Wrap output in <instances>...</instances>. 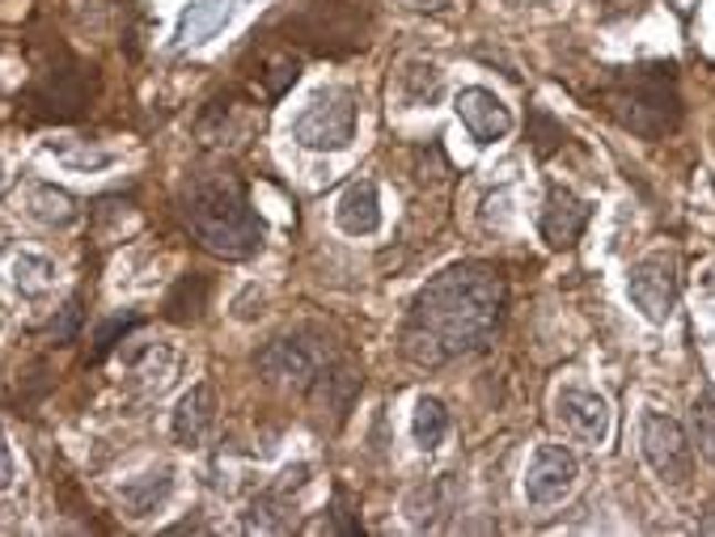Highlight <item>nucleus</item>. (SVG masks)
Segmentation results:
<instances>
[{
  "label": "nucleus",
  "mask_w": 715,
  "mask_h": 537,
  "mask_svg": "<svg viewBox=\"0 0 715 537\" xmlns=\"http://www.w3.org/2000/svg\"><path fill=\"white\" fill-rule=\"evenodd\" d=\"M504 276L491 262H457L432 276L411 301L403 355L419 369H441L457 355L483 351L504 313Z\"/></svg>",
  "instance_id": "obj_1"
},
{
  "label": "nucleus",
  "mask_w": 715,
  "mask_h": 537,
  "mask_svg": "<svg viewBox=\"0 0 715 537\" xmlns=\"http://www.w3.org/2000/svg\"><path fill=\"white\" fill-rule=\"evenodd\" d=\"M183 216L204 250L220 258H250L262 250V220L250 208L246 187L229 169H204L195 174L183 195Z\"/></svg>",
  "instance_id": "obj_2"
},
{
  "label": "nucleus",
  "mask_w": 715,
  "mask_h": 537,
  "mask_svg": "<svg viewBox=\"0 0 715 537\" xmlns=\"http://www.w3.org/2000/svg\"><path fill=\"white\" fill-rule=\"evenodd\" d=\"M601 102L626 132H635L644 141H661L669 132H677V123H682V97H677L673 64L622 69L601 90Z\"/></svg>",
  "instance_id": "obj_3"
},
{
  "label": "nucleus",
  "mask_w": 715,
  "mask_h": 537,
  "mask_svg": "<svg viewBox=\"0 0 715 537\" xmlns=\"http://www.w3.org/2000/svg\"><path fill=\"white\" fill-rule=\"evenodd\" d=\"M292 30L322 55L356 51L373 30V0H313L297 13Z\"/></svg>",
  "instance_id": "obj_4"
},
{
  "label": "nucleus",
  "mask_w": 715,
  "mask_h": 537,
  "mask_svg": "<svg viewBox=\"0 0 715 537\" xmlns=\"http://www.w3.org/2000/svg\"><path fill=\"white\" fill-rule=\"evenodd\" d=\"M356 136V94L331 85L322 94H313V102L292 118V141L313 153H339L348 148Z\"/></svg>",
  "instance_id": "obj_5"
},
{
  "label": "nucleus",
  "mask_w": 715,
  "mask_h": 537,
  "mask_svg": "<svg viewBox=\"0 0 715 537\" xmlns=\"http://www.w3.org/2000/svg\"><path fill=\"white\" fill-rule=\"evenodd\" d=\"M640 444H644V457L652 474L665 483V487H686L694 474V448L686 427L677 420H669L661 411H647L644 427H640Z\"/></svg>",
  "instance_id": "obj_6"
},
{
  "label": "nucleus",
  "mask_w": 715,
  "mask_h": 537,
  "mask_svg": "<svg viewBox=\"0 0 715 537\" xmlns=\"http://www.w3.org/2000/svg\"><path fill=\"white\" fill-rule=\"evenodd\" d=\"M626 297L652 327H665L677 304V258L669 250H652L626 271Z\"/></svg>",
  "instance_id": "obj_7"
},
{
  "label": "nucleus",
  "mask_w": 715,
  "mask_h": 537,
  "mask_svg": "<svg viewBox=\"0 0 715 537\" xmlns=\"http://www.w3.org/2000/svg\"><path fill=\"white\" fill-rule=\"evenodd\" d=\"M576 478H580V466H576L572 448L568 444H542L525 469V499L533 508H555L576 490Z\"/></svg>",
  "instance_id": "obj_8"
},
{
  "label": "nucleus",
  "mask_w": 715,
  "mask_h": 537,
  "mask_svg": "<svg viewBox=\"0 0 715 537\" xmlns=\"http://www.w3.org/2000/svg\"><path fill=\"white\" fill-rule=\"evenodd\" d=\"M94 97V69L76 64V60H64V69H51L39 76L30 102L43 106L48 118H76Z\"/></svg>",
  "instance_id": "obj_9"
},
{
  "label": "nucleus",
  "mask_w": 715,
  "mask_h": 537,
  "mask_svg": "<svg viewBox=\"0 0 715 537\" xmlns=\"http://www.w3.org/2000/svg\"><path fill=\"white\" fill-rule=\"evenodd\" d=\"M555 420L576 444H605V436H610V402L597 390L568 385V390L555 394Z\"/></svg>",
  "instance_id": "obj_10"
},
{
  "label": "nucleus",
  "mask_w": 715,
  "mask_h": 537,
  "mask_svg": "<svg viewBox=\"0 0 715 537\" xmlns=\"http://www.w3.org/2000/svg\"><path fill=\"white\" fill-rule=\"evenodd\" d=\"M360 385H364V369H360L352 355H334L327 360L318 376H313L310 385V402L318 415H331V427L348 420V411H352V402H356Z\"/></svg>",
  "instance_id": "obj_11"
},
{
  "label": "nucleus",
  "mask_w": 715,
  "mask_h": 537,
  "mask_svg": "<svg viewBox=\"0 0 715 537\" xmlns=\"http://www.w3.org/2000/svg\"><path fill=\"white\" fill-rule=\"evenodd\" d=\"M589 216H593V204L589 199H580L572 187H555L547 190V204H542V220H538V229H542V241H547L550 250H572L580 234H584V225H589Z\"/></svg>",
  "instance_id": "obj_12"
},
{
  "label": "nucleus",
  "mask_w": 715,
  "mask_h": 537,
  "mask_svg": "<svg viewBox=\"0 0 715 537\" xmlns=\"http://www.w3.org/2000/svg\"><path fill=\"white\" fill-rule=\"evenodd\" d=\"M454 111H457V118H462V127H466L478 144H496L512 132V111H508L491 90H478V85L462 90V94L454 97Z\"/></svg>",
  "instance_id": "obj_13"
},
{
  "label": "nucleus",
  "mask_w": 715,
  "mask_h": 537,
  "mask_svg": "<svg viewBox=\"0 0 715 537\" xmlns=\"http://www.w3.org/2000/svg\"><path fill=\"white\" fill-rule=\"evenodd\" d=\"M318 355L310 351V343H301V339H276V343H267L259 351V373L267 381H288V385H301V390H310L313 376H318Z\"/></svg>",
  "instance_id": "obj_14"
},
{
  "label": "nucleus",
  "mask_w": 715,
  "mask_h": 537,
  "mask_svg": "<svg viewBox=\"0 0 715 537\" xmlns=\"http://www.w3.org/2000/svg\"><path fill=\"white\" fill-rule=\"evenodd\" d=\"M334 225L348 237H373L382 229V199L373 178H356L334 204Z\"/></svg>",
  "instance_id": "obj_15"
},
{
  "label": "nucleus",
  "mask_w": 715,
  "mask_h": 537,
  "mask_svg": "<svg viewBox=\"0 0 715 537\" xmlns=\"http://www.w3.org/2000/svg\"><path fill=\"white\" fill-rule=\"evenodd\" d=\"M216 423V394L213 385H195L191 394H183L178 411H174V441L178 444H199Z\"/></svg>",
  "instance_id": "obj_16"
},
{
  "label": "nucleus",
  "mask_w": 715,
  "mask_h": 537,
  "mask_svg": "<svg viewBox=\"0 0 715 537\" xmlns=\"http://www.w3.org/2000/svg\"><path fill=\"white\" fill-rule=\"evenodd\" d=\"M169 490H174V474L162 466V469H153V474L132 478V483L120 490V499H123V508H127V516H148L166 504Z\"/></svg>",
  "instance_id": "obj_17"
},
{
  "label": "nucleus",
  "mask_w": 715,
  "mask_h": 537,
  "mask_svg": "<svg viewBox=\"0 0 715 537\" xmlns=\"http://www.w3.org/2000/svg\"><path fill=\"white\" fill-rule=\"evenodd\" d=\"M208 297H213L208 276H183L166 297V318L169 322H195L208 309Z\"/></svg>",
  "instance_id": "obj_18"
},
{
  "label": "nucleus",
  "mask_w": 715,
  "mask_h": 537,
  "mask_svg": "<svg viewBox=\"0 0 715 537\" xmlns=\"http://www.w3.org/2000/svg\"><path fill=\"white\" fill-rule=\"evenodd\" d=\"M411 436H415V444L419 448H441V441L449 436V411L436 402V397H419L415 402V411H411Z\"/></svg>",
  "instance_id": "obj_19"
},
{
  "label": "nucleus",
  "mask_w": 715,
  "mask_h": 537,
  "mask_svg": "<svg viewBox=\"0 0 715 537\" xmlns=\"http://www.w3.org/2000/svg\"><path fill=\"white\" fill-rule=\"evenodd\" d=\"M398 90H403L406 106H428L441 94V69H432L424 60H406L398 72Z\"/></svg>",
  "instance_id": "obj_20"
},
{
  "label": "nucleus",
  "mask_w": 715,
  "mask_h": 537,
  "mask_svg": "<svg viewBox=\"0 0 715 537\" xmlns=\"http://www.w3.org/2000/svg\"><path fill=\"white\" fill-rule=\"evenodd\" d=\"M30 211L39 220H48V225H72L76 220V199H72L69 190H55L43 183V187L30 190Z\"/></svg>",
  "instance_id": "obj_21"
},
{
  "label": "nucleus",
  "mask_w": 715,
  "mask_h": 537,
  "mask_svg": "<svg viewBox=\"0 0 715 537\" xmlns=\"http://www.w3.org/2000/svg\"><path fill=\"white\" fill-rule=\"evenodd\" d=\"M13 280L22 288L25 297H43L55 280V267H51L48 258H34V255H22L13 262Z\"/></svg>",
  "instance_id": "obj_22"
},
{
  "label": "nucleus",
  "mask_w": 715,
  "mask_h": 537,
  "mask_svg": "<svg viewBox=\"0 0 715 537\" xmlns=\"http://www.w3.org/2000/svg\"><path fill=\"white\" fill-rule=\"evenodd\" d=\"M292 525V516L284 513V504H276V495H262L250 504V516H246V529H262V534H280Z\"/></svg>",
  "instance_id": "obj_23"
},
{
  "label": "nucleus",
  "mask_w": 715,
  "mask_h": 537,
  "mask_svg": "<svg viewBox=\"0 0 715 537\" xmlns=\"http://www.w3.org/2000/svg\"><path fill=\"white\" fill-rule=\"evenodd\" d=\"M694 423V441H698V453L715 466V397H698L691 411Z\"/></svg>",
  "instance_id": "obj_24"
},
{
  "label": "nucleus",
  "mask_w": 715,
  "mask_h": 537,
  "mask_svg": "<svg viewBox=\"0 0 715 537\" xmlns=\"http://www.w3.org/2000/svg\"><path fill=\"white\" fill-rule=\"evenodd\" d=\"M297 76H301V60H292V55H280V60H271V64H267V72H259L262 94H267V97H280L288 85H297Z\"/></svg>",
  "instance_id": "obj_25"
},
{
  "label": "nucleus",
  "mask_w": 715,
  "mask_h": 537,
  "mask_svg": "<svg viewBox=\"0 0 715 537\" xmlns=\"http://www.w3.org/2000/svg\"><path fill=\"white\" fill-rule=\"evenodd\" d=\"M533 148H538V157H550L559 144L568 141V132H563V123H555L547 111H533Z\"/></svg>",
  "instance_id": "obj_26"
},
{
  "label": "nucleus",
  "mask_w": 715,
  "mask_h": 537,
  "mask_svg": "<svg viewBox=\"0 0 715 537\" xmlns=\"http://www.w3.org/2000/svg\"><path fill=\"white\" fill-rule=\"evenodd\" d=\"M76 327H81V297H69V304L60 309V322H51V339L55 343H72Z\"/></svg>",
  "instance_id": "obj_27"
},
{
  "label": "nucleus",
  "mask_w": 715,
  "mask_h": 537,
  "mask_svg": "<svg viewBox=\"0 0 715 537\" xmlns=\"http://www.w3.org/2000/svg\"><path fill=\"white\" fill-rule=\"evenodd\" d=\"M331 520H334V529H339V534H360V525L352 520V495H348V487H334Z\"/></svg>",
  "instance_id": "obj_28"
},
{
  "label": "nucleus",
  "mask_w": 715,
  "mask_h": 537,
  "mask_svg": "<svg viewBox=\"0 0 715 537\" xmlns=\"http://www.w3.org/2000/svg\"><path fill=\"white\" fill-rule=\"evenodd\" d=\"M127 327H132V318H115V322H106V327L97 330V348H94V360H102L106 351L120 343L123 334H127Z\"/></svg>",
  "instance_id": "obj_29"
},
{
  "label": "nucleus",
  "mask_w": 715,
  "mask_h": 537,
  "mask_svg": "<svg viewBox=\"0 0 715 537\" xmlns=\"http://www.w3.org/2000/svg\"><path fill=\"white\" fill-rule=\"evenodd\" d=\"M13 483V457H9V444H4V432H0V490Z\"/></svg>",
  "instance_id": "obj_30"
},
{
  "label": "nucleus",
  "mask_w": 715,
  "mask_h": 537,
  "mask_svg": "<svg viewBox=\"0 0 715 537\" xmlns=\"http://www.w3.org/2000/svg\"><path fill=\"white\" fill-rule=\"evenodd\" d=\"M394 4H403L411 13H436V9H445V0H394Z\"/></svg>",
  "instance_id": "obj_31"
},
{
  "label": "nucleus",
  "mask_w": 715,
  "mask_h": 537,
  "mask_svg": "<svg viewBox=\"0 0 715 537\" xmlns=\"http://www.w3.org/2000/svg\"><path fill=\"white\" fill-rule=\"evenodd\" d=\"M698 529H703V534H715V504H712V508H707V516L698 520Z\"/></svg>",
  "instance_id": "obj_32"
},
{
  "label": "nucleus",
  "mask_w": 715,
  "mask_h": 537,
  "mask_svg": "<svg viewBox=\"0 0 715 537\" xmlns=\"http://www.w3.org/2000/svg\"><path fill=\"white\" fill-rule=\"evenodd\" d=\"M504 4H517V9H525V4H547V0H504Z\"/></svg>",
  "instance_id": "obj_33"
}]
</instances>
